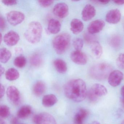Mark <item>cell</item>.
Masks as SVG:
<instances>
[{
	"mask_svg": "<svg viewBox=\"0 0 124 124\" xmlns=\"http://www.w3.org/2000/svg\"><path fill=\"white\" fill-rule=\"evenodd\" d=\"M58 101L57 97L54 94H48L43 97L42 101L43 105L45 107H50L55 105Z\"/></svg>",
	"mask_w": 124,
	"mask_h": 124,
	"instance_id": "ffe728a7",
	"label": "cell"
},
{
	"mask_svg": "<svg viewBox=\"0 0 124 124\" xmlns=\"http://www.w3.org/2000/svg\"><path fill=\"white\" fill-rule=\"evenodd\" d=\"M54 66L56 71L61 74L65 73L67 70L66 63L62 59H57L54 61Z\"/></svg>",
	"mask_w": 124,
	"mask_h": 124,
	"instance_id": "603a6c76",
	"label": "cell"
},
{
	"mask_svg": "<svg viewBox=\"0 0 124 124\" xmlns=\"http://www.w3.org/2000/svg\"><path fill=\"white\" fill-rule=\"evenodd\" d=\"M32 112V109L31 106L28 105L23 106L17 112V117L21 119H26L31 115Z\"/></svg>",
	"mask_w": 124,
	"mask_h": 124,
	"instance_id": "44dd1931",
	"label": "cell"
},
{
	"mask_svg": "<svg viewBox=\"0 0 124 124\" xmlns=\"http://www.w3.org/2000/svg\"><path fill=\"white\" fill-rule=\"evenodd\" d=\"M107 92L105 86L100 84H95L88 92L87 96L90 102L95 103L99 100V98L106 95Z\"/></svg>",
	"mask_w": 124,
	"mask_h": 124,
	"instance_id": "5b68a950",
	"label": "cell"
},
{
	"mask_svg": "<svg viewBox=\"0 0 124 124\" xmlns=\"http://www.w3.org/2000/svg\"><path fill=\"white\" fill-rule=\"evenodd\" d=\"M33 121L35 124H56L54 117L46 112H42L35 115Z\"/></svg>",
	"mask_w": 124,
	"mask_h": 124,
	"instance_id": "8992f818",
	"label": "cell"
},
{
	"mask_svg": "<svg viewBox=\"0 0 124 124\" xmlns=\"http://www.w3.org/2000/svg\"><path fill=\"white\" fill-rule=\"evenodd\" d=\"M122 40L119 35H115L113 36L110 39L109 42L111 46L114 48H117L121 45Z\"/></svg>",
	"mask_w": 124,
	"mask_h": 124,
	"instance_id": "83f0119b",
	"label": "cell"
},
{
	"mask_svg": "<svg viewBox=\"0 0 124 124\" xmlns=\"http://www.w3.org/2000/svg\"><path fill=\"white\" fill-rule=\"evenodd\" d=\"M5 71V68L3 67L2 66V65H0V76H2Z\"/></svg>",
	"mask_w": 124,
	"mask_h": 124,
	"instance_id": "ab89813d",
	"label": "cell"
},
{
	"mask_svg": "<svg viewBox=\"0 0 124 124\" xmlns=\"http://www.w3.org/2000/svg\"><path fill=\"white\" fill-rule=\"evenodd\" d=\"M0 124H6V123L5 121L3 119H2V118H0Z\"/></svg>",
	"mask_w": 124,
	"mask_h": 124,
	"instance_id": "7bdbcfd3",
	"label": "cell"
},
{
	"mask_svg": "<svg viewBox=\"0 0 124 124\" xmlns=\"http://www.w3.org/2000/svg\"><path fill=\"white\" fill-rule=\"evenodd\" d=\"M122 23L123 26V28H124V18H123V20Z\"/></svg>",
	"mask_w": 124,
	"mask_h": 124,
	"instance_id": "7dc6e473",
	"label": "cell"
},
{
	"mask_svg": "<svg viewBox=\"0 0 124 124\" xmlns=\"http://www.w3.org/2000/svg\"><path fill=\"white\" fill-rule=\"evenodd\" d=\"M96 11L95 8L92 5H86L83 10L82 13V18L85 21H88L91 20L95 16Z\"/></svg>",
	"mask_w": 124,
	"mask_h": 124,
	"instance_id": "9a60e30c",
	"label": "cell"
},
{
	"mask_svg": "<svg viewBox=\"0 0 124 124\" xmlns=\"http://www.w3.org/2000/svg\"><path fill=\"white\" fill-rule=\"evenodd\" d=\"M64 91L68 98L77 103L84 101L88 93L85 82L80 79L69 81L64 85Z\"/></svg>",
	"mask_w": 124,
	"mask_h": 124,
	"instance_id": "6da1fadb",
	"label": "cell"
},
{
	"mask_svg": "<svg viewBox=\"0 0 124 124\" xmlns=\"http://www.w3.org/2000/svg\"><path fill=\"white\" fill-rule=\"evenodd\" d=\"M73 45L76 50L80 51L83 47V40L81 38H76L73 41Z\"/></svg>",
	"mask_w": 124,
	"mask_h": 124,
	"instance_id": "f546056e",
	"label": "cell"
},
{
	"mask_svg": "<svg viewBox=\"0 0 124 124\" xmlns=\"http://www.w3.org/2000/svg\"><path fill=\"white\" fill-rule=\"evenodd\" d=\"M46 90L45 83L42 81L37 82L32 88L33 93L37 96H40L43 94Z\"/></svg>",
	"mask_w": 124,
	"mask_h": 124,
	"instance_id": "d6986e66",
	"label": "cell"
},
{
	"mask_svg": "<svg viewBox=\"0 0 124 124\" xmlns=\"http://www.w3.org/2000/svg\"><path fill=\"white\" fill-rule=\"evenodd\" d=\"M94 2H96L99 4H102V5H106L108 4L109 2V0H96L94 1Z\"/></svg>",
	"mask_w": 124,
	"mask_h": 124,
	"instance_id": "74e56055",
	"label": "cell"
},
{
	"mask_svg": "<svg viewBox=\"0 0 124 124\" xmlns=\"http://www.w3.org/2000/svg\"><path fill=\"white\" fill-rule=\"evenodd\" d=\"M113 2L115 4L119 5H122L124 4V0H115Z\"/></svg>",
	"mask_w": 124,
	"mask_h": 124,
	"instance_id": "f35d334b",
	"label": "cell"
},
{
	"mask_svg": "<svg viewBox=\"0 0 124 124\" xmlns=\"http://www.w3.org/2000/svg\"><path fill=\"white\" fill-rule=\"evenodd\" d=\"M20 74L18 70L14 68H11L6 71L5 74L6 78L10 81H14L19 77Z\"/></svg>",
	"mask_w": 124,
	"mask_h": 124,
	"instance_id": "cb8c5ba5",
	"label": "cell"
},
{
	"mask_svg": "<svg viewBox=\"0 0 124 124\" xmlns=\"http://www.w3.org/2000/svg\"><path fill=\"white\" fill-rule=\"evenodd\" d=\"M70 26L71 31L75 34H77L81 32L84 28L83 22L77 19H74L71 21Z\"/></svg>",
	"mask_w": 124,
	"mask_h": 124,
	"instance_id": "ac0fdd59",
	"label": "cell"
},
{
	"mask_svg": "<svg viewBox=\"0 0 124 124\" xmlns=\"http://www.w3.org/2000/svg\"><path fill=\"white\" fill-rule=\"evenodd\" d=\"M88 115L87 110L81 108L76 113L74 117L75 124H83V122Z\"/></svg>",
	"mask_w": 124,
	"mask_h": 124,
	"instance_id": "e0dca14e",
	"label": "cell"
},
{
	"mask_svg": "<svg viewBox=\"0 0 124 124\" xmlns=\"http://www.w3.org/2000/svg\"><path fill=\"white\" fill-rule=\"evenodd\" d=\"M19 35L14 31H11L6 34L3 38V40L5 44L8 46L16 45L19 41Z\"/></svg>",
	"mask_w": 124,
	"mask_h": 124,
	"instance_id": "7c38bea8",
	"label": "cell"
},
{
	"mask_svg": "<svg viewBox=\"0 0 124 124\" xmlns=\"http://www.w3.org/2000/svg\"><path fill=\"white\" fill-rule=\"evenodd\" d=\"M6 93L9 101L14 105L18 106L20 104L21 102V94L16 87L9 86L7 89Z\"/></svg>",
	"mask_w": 124,
	"mask_h": 124,
	"instance_id": "52a82bcc",
	"label": "cell"
},
{
	"mask_svg": "<svg viewBox=\"0 0 124 124\" xmlns=\"http://www.w3.org/2000/svg\"><path fill=\"white\" fill-rule=\"evenodd\" d=\"M121 94L123 98H124V85L121 88Z\"/></svg>",
	"mask_w": 124,
	"mask_h": 124,
	"instance_id": "b9f144b4",
	"label": "cell"
},
{
	"mask_svg": "<svg viewBox=\"0 0 124 124\" xmlns=\"http://www.w3.org/2000/svg\"><path fill=\"white\" fill-rule=\"evenodd\" d=\"M121 16V13L119 10L117 9H112L109 11L107 14L106 20L109 23L115 24L120 21Z\"/></svg>",
	"mask_w": 124,
	"mask_h": 124,
	"instance_id": "5bb4252c",
	"label": "cell"
},
{
	"mask_svg": "<svg viewBox=\"0 0 124 124\" xmlns=\"http://www.w3.org/2000/svg\"><path fill=\"white\" fill-rule=\"evenodd\" d=\"M5 21L3 17L0 16V28L1 29H4L5 27Z\"/></svg>",
	"mask_w": 124,
	"mask_h": 124,
	"instance_id": "e575fe53",
	"label": "cell"
},
{
	"mask_svg": "<svg viewBox=\"0 0 124 124\" xmlns=\"http://www.w3.org/2000/svg\"><path fill=\"white\" fill-rule=\"evenodd\" d=\"M93 34L88 33H85L84 35V39L86 42L89 43H93L95 42V37L93 35Z\"/></svg>",
	"mask_w": 124,
	"mask_h": 124,
	"instance_id": "1f68e13d",
	"label": "cell"
},
{
	"mask_svg": "<svg viewBox=\"0 0 124 124\" xmlns=\"http://www.w3.org/2000/svg\"><path fill=\"white\" fill-rule=\"evenodd\" d=\"M38 3L43 8H47L50 6L53 3V0H39Z\"/></svg>",
	"mask_w": 124,
	"mask_h": 124,
	"instance_id": "d6a6232c",
	"label": "cell"
},
{
	"mask_svg": "<svg viewBox=\"0 0 124 124\" xmlns=\"http://www.w3.org/2000/svg\"><path fill=\"white\" fill-rule=\"evenodd\" d=\"M116 64L119 69L124 70V53L119 55L116 60Z\"/></svg>",
	"mask_w": 124,
	"mask_h": 124,
	"instance_id": "4dcf8cb0",
	"label": "cell"
},
{
	"mask_svg": "<svg viewBox=\"0 0 124 124\" xmlns=\"http://www.w3.org/2000/svg\"><path fill=\"white\" fill-rule=\"evenodd\" d=\"M0 43L2 42V34L1 33H0Z\"/></svg>",
	"mask_w": 124,
	"mask_h": 124,
	"instance_id": "bcb514c9",
	"label": "cell"
},
{
	"mask_svg": "<svg viewBox=\"0 0 124 124\" xmlns=\"http://www.w3.org/2000/svg\"><path fill=\"white\" fill-rule=\"evenodd\" d=\"M121 103L122 106L124 108V98H122L121 99Z\"/></svg>",
	"mask_w": 124,
	"mask_h": 124,
	"instance_id": "ee69618b",
	"label": "cell"
},
{
	"mask_svg": "<svg viewBox=\"0 0 124 124\" xmlns=\"http://www.w3.org/2000/svg\"><path fill=\"white\" fill-rule=\"evenodd\" d=\"M10 114V108L6 105H2L0 107V116L4 119L8 117Z\"/></svg>",
	"mask_w": 124,
	"mask_h": 124,
	"instance_id": "f1b7e54d",
	"label": "cell"
},
{
	"mask_svg": "<svg viewBox=\"0 0 124 124\" xmlns=\"http://www.w3.org/2000/svg\"><path fill=\"white\" fill-rule=\"evenodd\" d=\"M42 32V27L40 23L38 22H32L29 24L24 36L29 42L36 44L40 40Z\"/></svg>",
	"mask_w": 124,
	"mask_h": 124,
	"instance_id": "7a4b0ae2",
	"label": "cell"
},
{
	"mask_svg": "<svg viewBox=\"0 0 124 124\" xmlns=\"http://www.w3.org/2000/svg\"><path fill=\"white\" fill-rule=\"evenodd\" d=\"M30 62L31 64L34 66H39L42 63V59L40 55L35 54L30 57Z\"/></svg>",
	"mask_w": 124,
	"mask_h": 124,
	"instance_id": "484cf974",
	"label": "cell"
},
{
	"mask_svg": "<svg viewBox=\"0 0 124 124\" xmlns=\"http://www.w3.org/2000/svg\"><path fill=\"white\" fill-rule=\"evenodd\" d=\"M124 79V75L119 70H114L111 72L108 77L109 84L112 87L119 85Z\"/></svg>",
	"mask_w": 124,
	"mask_h": 124,
	"instance_id": "9c48e42d",
	"label": "cell"
},
{
	"mask_svg": "<svg viewBox=\"0 0 124 124\" xmlns=\"http://www.w3.org/2000/svg\"><path fill=\"white\" fill-rule=\"evenodd\" d=\"M23 124V123H21V124Z\"/></svg>",
	"mask_w": 124,
	"mask_h": 124,
	"instance_id": "681fc988",
	"label": "cell"
},
{
	"mask_svg": "<svg viewBox=\"0 0 124 124\" xmlns=\"http://www.w3.org/2000/svg\"><path fill=\"white\" fill-rule=\"evenodd\" d=\"M121 124H124V120L121 123Z\"/></svg>",
	"mask_w": 124,
	"mask_h": 124,
	"instance_id": "c3c4849f",
	"label": "cell"
},
{
	"mask_svg": "<svg viewBox=\"0 0 124 124\" xmlns=\"http://www.w3.org/2000/svg\"></svg>",
	"mask_w": 124,
	"mask_h": 124,
	"instance_id": "f907efd6",
	"label": "cell"
},
{
	"mask_svg": "<svg viewBox=\"0 0 124 124\" xmlns=\"http://www.w3.org/2000/svg\"><path fill=\"white\" fill-rule=\"evenodd\" d=\"M111 70V66L109 64L106 63H100L91 67L89 73L93 79L103 80L108 77Z\"/></svg>",
	"mask_w": 124,
	"mask_h": 124,
	"instance_id": "3957f363",
	"label": "cell"
},
{
	"mask_svg": "<svg viewBox=\"0 0 124 124\" xmlns=\"http://www.w3.org/2000/svg\"><path fill=\"white\" fill-rule=\"evenodd\" d=\"M105 23L103 20L98 19L92 22L88 25V31L92 34L99 33L101 31L104 27Z\"/></svg>",
	"mask_w": 124,
	"mask_h": 124,
	"instance_id": "4fadbf2b",
	"label": "cell"
},
{
	"mask_svg": "<svg viewBox=\"0 0 124 124\" xmlns=\"http://www.w3.org/2000/svg\"><path fill=\"white\" fill-rule=\"evenodd\" d=\"M2 2L6 6H13L17 4V1L16 0H2Z\"/></svg>",
	"mask_w": 124,
	"mask_h": 124,
	"instance_id": "836d02e7",
	"label": "cell"
},
{
	"mask_svg": "<svg viewBox=\"0 0 124 124\" xmlns=\"http://www.w3.org/2000/svg\"><path fill=\"white\" fill-rule=\"evenodd\" d=\"M8 21L12 26H16L22 23L24 19V14L20 11H11L7 14Z\"/></svg>",
	"mask_w": 124,
	"mask_h": 124,
	"instance_id": "ba28073f",
	"label": "cell"
},
{
	"mask_svg": "<svg viewBox=\"0 0 124 124\" xmlns=\"http://www.w3.org/2000/svg\"><path fill=\"white\" fill-rule=\"evenodd\" d=\"M23 52V50L22 48H18L16 49V53L17 54H20Z\"/></svg>",
	"mask_w": 124,
	"mask_h": 124,
	"instance_id": "60d3db41",
	"label": "cell"
},
{
	"mask_svg": "<svg viewBox=\"0 0 124 124\" xmlns=\"http://www.w3.org/2000/svg\"><path fill=\"white\" fill-rule=\"evenodd\" d=\"M71 37L68 33L60 34L56 37L53 41L54 49L57 54L64 53L69 47Z\"/></svg>",
	"mask_w": 124,
	"mask_h": 124,
	"instance_id": "277c9868",
	"label": "cell"
},
{
	"mask_svg": "<svg viewBox=\"0 0 124 124\" xmlns=\"http://www.w3.org/2000/svg\"><path fill=\"white\" fill-rule=\"evenodd\" d=\"M91 49L95 58L99 59L103 53V48L99 42L95 41L91 43Z\"/></svg>",
	"mask_w": 124,
	"mask_h": 124,
	"instance_id": "7402d4cb",
	"label": "cell"
},
{
	"mask_svg": "<svg viewBox=\"0 0 124 124\" xmlns=\"http://www.w3.org/2000/svg\"><path fill=\"white\" fill-rule=\"evenodd\" d=\"M61 27V25L59 21L55 19H52L48 22V30L51 34H55L60 31Z\"/></svg>",
	"mask_w": 124,
	"mask_h": 124,
	"instance_id": "2e32d148",
	"label": "cell"
},
{
	"mask_svg": "<svg viewBox=\"0 0 124 124\" xmlns=\"http://www.w3.org/2000/svg\"><path fill=\"white\" fill-rule=\"evenodd\" d=\"M11 56L10 51L7 48H3L0 51V61L1 63H7Z\"/></svg>",
	"mask_w": 124,
	"mask_h": 124,
	"instance_id": "d4e9b609",
	"label": "cell"
},
{
	"mask_svg": "<svg viewBox=\"0 0 124 124\" xmlns=\"http://www.w3.org/2000/svg\"><path fill=\"white\" fill-rule=\"evenodd\" d=\"M89 124H101V123L99 122H98V121H94L92 122L91 123Z\"/></svg>",
	"mask_w": 124,
	"mask_h": 124,
	"instance_id": "f6af8a7d",
	"label": "cell"
},
{
	"mask_svg": "<svg viewBox=\"0 0 124 124\" xmlns=\"http://www.w3.org/2000/svg\"><path fill=\"white\" fill-rule=\"evenodd\" d=\"M26 59L23 56H19L16 57L14 62L15 66L19 68L24 67L26 65Z\"/></svg>",
	"mask_w": 124,
	"mask_h": 124,
	"instance_id": "4316f807",
	"label": "cell"
},
{
	"mask_svg": "<svg viewBox=\"0 0 124 124\" xmlns=\"http://www.w3.org/2000/svg\"><path fill=\"white\" fill-rule=\"evenodd\" d=\"M11 124H19L18 117H12L10 121Z\"/></svg>",
	"mask_w": 124,
	"mask_h": 124,
	"instance_id": "8d00e7d4",
	"label": "cell"
},
{
	"mask_svg": "<svg viewBox=\"0 0 124 124\" xmlns=\"http://www.w3.org/2000/svg\"><path fill=\"white\" fill-rule=\"evenodd\" d=\"M5 93V89L4 85L0 84V98H2L4 96Z\"/></svg>",
	"mask_w": 124,
	"mask_h": 124,
	"instance_id": "d590c367",
	"label": "cell"
},
{
	"mask_svg": "<svg viewBox=\"0 0 124 124\" xmlns=\"http://www.w3.org/2000/svg\"><path fill=\"white\" fill-rule=\"evenodd\" d=\"M70 58L73 62L78 65H85L87 62V56L81 51H73L71 53Z\"/></svg>",
	"mask_w": 124,
	"mask_h": 124,
	"instance_id": "30bf717a",
	"label": "cell"
},
{
	"mask_svg": "<svg viewBox=\"0 0 124 124\" xmlns=\"http://www.w3.org/2000/svg\"><path fill=\"white\" fill-rule=\"evenodd\" d=\"M53 13L57 17L60 18H64L69 14V7L64 3H58L54 8Z\"/></svg>",
	"mask_w": 124,
	"mask_h": 124,
	"instance_id": "8fae6325",
	"label": "cell"
}]
</instances>
